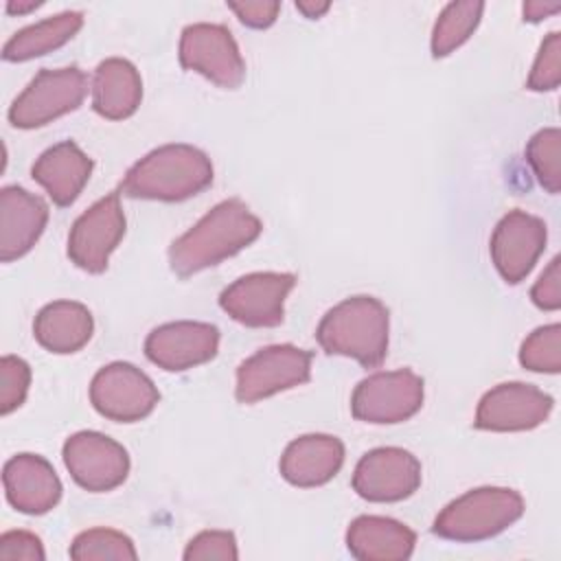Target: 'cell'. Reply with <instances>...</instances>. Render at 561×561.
I'll return each instance as SVG.
<instances>
[{
    "mask_svg": "<svg viewBox=\"0 0 561 561\" xmlns=\"http://www.w3.org/2000/svg\"><path fill=\"white\" fill-rule=\"evenodd\" d=\"M261 230V219L241 199H224L171 243L169 265L182 278L193 276L248 248Z\"/></svg>",
    "mask_w": 561,
    "mask_h": 561,
    "instance_id": "cell-1",
    "label": "cell"
},
{
    "mask_svg": "<svg viewBox=\"0 0 561 561\" xmlns=\"http://www.w3.org/2000/svg\"><path fill=\"white\" fill-rule=\"evenodd\" d=\"M213 182L210 158L193 145H162L140 158L123 178L121 193L134 199L182 202Z\"/></svg>",
    "mask_w": 561,
    "mask_h": 561,
    "instance_id": "cell-2",
    "label": "cell"
},
{
    "mask_svg": "<svg viewBox=\"0 0 561 561\" xmlns=\"http://www.w3.org/2000/svg\"><path fill=\"white\" fill-rule=\"evenodd\" d=\"M388 309L373 296H351L329 309L316 331L329 355L357 359L364 368H377L388 353Z\"/></svg>",
    "mask_w": 561,
    "mask_h": 561,
    "instance_id": "cell-3",
    "label": "cell"
},
{
    "mask_svg": "<svg viewBox=\"0 0 561 561\" xmlns=\"http://www.w3.org/2000/svg\"><path fill=\"white\" fill-rule=\"evenodd\" d=\"M524 515V497L506 486H480L449 502L432 533L449 541H482L504 533Z\"/></svg>",
    "mask_w": 561,
    "mask_h": 561,
    "instance_id": "cell-4",
    "label": "cell"
},
{
    "mask_svg": "<svg viewBox=\"0 0 561 561\" xmlns=\"http://www.w3.org/2000/svg\"><path fill=\"white\" fill-rule=\"evenodd\" d=\"M88 92L81 68L68 66L39 70L9 107V123L18 129H35L77 110Z\"/></svg>",
    "mask_w": 561,
    "mask_h": 561,
    "instance_id": "cell-5",
    "label": "cell"
},
{
    "mask_svg": "<svg viewBox=\"0 0 561 561\" xmlns=\"http://www.w3.org/2000/svg\"><path fill=\"white\" fill-rule=\"evenodd\" d=\"M311 353L294 344H272L237 368L234 397L239 403H256L276 392L302 386L311 379Z\"/></svg>",
    "mask_w": 561,
    "mask_h": 561,
    "instance_id": "cell-6",
    "label": "cell"
},
{
    "mask_svg": "<svg viewBox=\"0 0 561 561\" xmlns=\"http://www.w3.org/2000/svg\"><path fill=\"white\" fill-rule=\"evenodd\" d=\"M423 405V379L410 370H381L362 379L351 397L357 421L390 425L414 416Z\"/></svg>",
    "mask_w": 561,
    "mask_h": 561,
    "instance_id": "cell-7",
    "label": "cell"
},
{
    "mask_svg": "<svg viewBox=\"0 0 561 561\" xmlns=\"http://www.w3.org/2000/svg\"><path fill=\"white\" fill-rule=\"evenodd\" d=\"M180 64L219 88L234 90L245 79V64L232 33L221 24H188L180 37Z\"/></svg>",
    "mask_w": 561,
    "mask_h": 561,
    "instance_id": "cell-8",
    "label": "cell"
},
{
    "mask_svg": "<svg viewBox=\"0 0 561 561\" xmlns=\"http://www.w3.org/2000/svg\"><path fill=\"white\" fill-rule=\"evenodd\" d=\"M90 401L110 421L136 423L153 412L160 392L140 368L127 362H114L92 377Z\"/></svg>",
    "mask_w": 561,
    "mask_h": 561,
    "instance_id": "cell-9",
    "label": "cell"
},
{
    "mask_svg": "<svg viewBox=\"0 0 561 561\" xmlns=\"http://www.w3.org/2000/svg\"><path fill=\"white\" fill-rule=\"evenodd\" d=\"M294 285L296 276L289 272H252L219 294V307L245 327H278Z\"/></svg>",
    "mask_w": 561,
    "mask_h": 561,
    "instance_id": "cell-10",
    "label": "cell"
},
{
    "mask_svg": "<svg viewBox=\"0 0 561 561\" xmlns=\"http://www.w3.org/2000/svg\"><path fill=\"white\" fill-rule=\"evenodd\" d=\"M125 234V213L118 193H110L94 202L70 228L68 256L70 261L90 272L101 274L107 267L110 254L116 250Z\"/></svg>",
    "mask_w": 561,
    "mask_h": 561,
    "instance_id": "cell-11",
    "label": "cell"
},
{
    "mask_svg": "<svg viewBox=\"0 0 561 561\" xmlns=\"http://www.w3.org/2000/svg\"><path fill=\"white\" fill-rule=\"evenodd\" d=\"M61 456L72 480L92 493L116 489L129 473L125 447L101 432L72 434L64 443Z\"/></svg>",
    "mask_w": 561,
    "mask_h": 561,
    "instance_id": "cell-12",
    "label": "cell"
},
{
    "mask_svg": "<svg viewBox=\"0 0 561 561\" xmlns=\"http://www.w3.org/2000/svg\"><path fill=\"white\" fill-rule=\"evenodd\" d=\"M421 486V462L401 447L364 454L353 471V489L368 502H399Z\"/></svg>",
    "mask_w": 561,
    "mask_h": 561,
    "instance_id": "cell-13",
    "label": "cell"
},
{
    "mask_svg": "<svg viewBox=\"0 0 561 561\" xmlns=\"http://www.w3.org/2000/svg\"><path fill=\"white\" fill-rule=\"evenodd\" d=\"M552 412V397L537 386L506 381L491 388L478 403L473 425L489 432H524L541 425Z\"/></svg>",
    "mask_w": 561,
    "mask_h": 561,
    "instance_id": "cell-14",
    "label": "cell"
},
{
    "mask_svg": "<svg viewBox=\"0 0 561 561\" xmlns=\"http://www.w3.org/2000/svg\"><path fill=\"white\" fill-rule=\"evenodd\" d=\"M546 224L539 217L524 210L506 213L491 237V259L500 276L511 285L522 283L546 250Z\"/></svg>",
    "mask_w": 561,
    "mask_h": 561,
    "instance_id": "cell-15",
    "label": "cell"
},
{
    "mask_svg": "<svg viewBox=\"0 0 561 561\" xmlns=\"http://www.w3.org/2000/svg\"><path fill=\"white\" fill-rule=\"evenodd\" d=\"M219 329L208 322H167L145 340V355L169 373H182L217 355Z\"/></svg>",
    "mask_w": 561,
    "mask_h": 561,
    "instance_id": "cell-16",
    "label": "cell"
},
{
    "mask_svg": "<svg viewBox=\"0 0 561 561\" xmlns=\"http://www.w3.org/2000/svg\"><path fill=\"white\" fill-rule=\"evenodd\" d=\"M7 500L26 515H44L61 500V482L50 462L37 454H18L4 462Z\"/></svg>",
    "mask_w": 561,
    "mask_h": 561,
    "instance_id": "cell-17",
    "label": "cell"
},
{
    "mask_svg": "<svg viewBox=\"0 0 561 561\" xmlns=\"http://www.w3.org/2000/svg\"><path fill=\"white\" fill-rule=\"evenodd\" d=\"M48 221V206L42 197L22 186L0 191V261L11 263L24 256L42 237Z\"/></svg>",
    "mask_w": 561,
    "mask_h": 561,
    "instance_id": "cell-18",
    "label": "cell"
},
{
    "mask_svg": "<svg viewBox=\"0 0 561 561\" xmlns=\"http://www.w3.org/2000/svg\"><path fill=\"white\" fill-rule=\"evenodd\" d=\"M344 462V445L331 434H305L294 438L280 456V476L294 486L327 484Z\"/></svg>",
    "mask_w": 561,
    "mask_h": 561,
    "instance_id": "cell-19",
    "label": "cell"
},
{
    "mask_svg": "<svg viewBox=\"0 0 561 561\" xmlns=\"http://www.w3.org/2000/svg\"><path fill=\"white\" fill-rule=\"evenodd\" d=\"M92 158L72 140L48 147L33 164L31 175L57 206H70L92 175Z\"/></svg>",
    "mask_w": 561,
    "mask_h": 561,
    "instance_id": "cell-20",
    "label": "cell"
},
{
    "mask_svg": "<svg viewBox=\"0 0 561 561\" xmlns=\"http://www.w3.org/2000/svg\"><path fill=\"white\" fill-rule=\"evenodd\" d=\"M414 543L412 528L379 515H359L346 530V548L359 561H403L412 557Z\"/></svg>",
    "mask_w": 561,
    "mask_h": 561,
    "instance_id": "cell-21",
    "label": "cell"
},
{
    "mask_svg": "<svg viewBox=\"0 0 561 561\" xmlns=\"http://www.w3.org/2000/svg\"><path fill=\"white\" fill-rule=\"evenodd\" d=\"M142 101V79L136 66L121 57L101 61L92 79V107L110 121L129 118Z\"/></svg>",
    "mask_w": 561,
    "mask_h": 561,
    "instance_id": "cell-22",
    "label": "cell"
},
{
    "mask_svg": "<svg viewBox=\"0 0 561 561\" xmlns=\"http://www.w3.org/2000/svg\"><path fill=\"white\" fill-rule=\"evenodd\" d=\"M94 331L92 313L75 300H55L39 309L33 322V333L39 346L50 353L68 355L88 344Z\"/></svg>",
    "mask_w": 561,
    "mask_h": 561,
    "instance_id": "cell-23",
    "label": "cell"
},
{
    "mask_svg": "<svg viewBox=\"0 0 561 561\" xmlns=\"http://www.w3.org/2000/svg\"><path fill=\"white\" fill-rule=\"evenodd\" d=\"M83 26V13L64 11L59 15L46 18L31 26L20 28L2 48V59L7 61H28L42 57L66 42H70Z\"/></svg>",
    "mask_w": 561,
    "mask_h": 561,
    "instance_id": "cell-24",
    "label": "cell"
},
{
    "mask_svg": "<svg viewBox=\"0 0 561 561\" xmlns=\"http://www.w3.org/2000/svg\"><path fill=\"white\" fill-rule=\"evenodd\" d=\"M484 11V2L478 0H465V2H449L432 31V55L447 57L458 46H462L471 33L476 31L480 18Z\"/></svg>",
    "mask_w": 561,
    "mask_h": 561,
    "instance_id": "cell-25",
    "label": "cell"
},
{
    "mask_svg": "<svg viewBox=\"0 0 561 561\" xmlns=\"http://www.w3.org/2000/svg\"><path fill=\"white\" fill-rule=\"evenodd\" d=\"M70 559L75 561H134L138 552L134 541L112 528H90L75 537L70 546Z\"/></svg>",
    "mask_w": 561,
    "mask_h": 561,
    "instance_id": "cell-26",
    "label": "cell"
},
{
    "mask_svg": "<svg viewBox=\"0 0 561 561\" xmlns=\"http://www.w3.org/2000/svg\"><path fill=\"white\" fill-rule=\"evenodd\" d=\"M561 134L557 127L539 129L526 145V160L537 175L539 184L548 193H559L561 188Z\"/></svg>",
    "mask_w": 561,
    "mask_h": 561,
    "instance_id": "cell-27",
    "label": "cell"
},
{
    "mask_svg": "<svg viewBox=\"0 0 561 561\" xmlns=\"http://www.w3.org/2000/svg\"><path fill=\"white\" fill-rule=\"evenodd\" d=\"M519 362L533 373L557 375L561 370V327L554 322L535 329L519 348Z\"/></svg>",
    "mask_w": 561,
    "mask_h": 561,
    "instance_id": "cell-28",
    "label": "cell"
},
{
    "mask_svg": "<svg viewBox=\"0 0 561 561\" xmlns=\"http://www.w3.org/2000/svg\"><path fill=\"white\" fill-rule=\"evenodd\" d=\"M28 383H31L28 364L15 355H4L0 359V412L2 414H11L24 403Z\"/></svg>",
    "mask_w": 561,
    "mask_h": 561,
    "instance_id": "cell-29",
    "label": "cell"
},
{
    "mask_svg": "<svg viewBox=\"0 0 561 561\" xmlns=\"http://www.w3.org/2000/svg\"><path fill=\"white\" fill-rule=\"evenodd\" d=\"M561 81V35L552 31L539 46L526 85L535 92L554 90Z\"/></svg>",
    "mask_w": 561,
    "mask_h": 561,
    "instance_id": "cell-30",
    "label": "cell"
},
{
    "mask_svg": "<svg viewBox=\"0 0 561 561\" xmlns=\"http://www.w3.org/2000/svg\"><path fill=\"white\" fill-rule=\"evenodd\" d=\"M237 557H239L237 539L228 530H204L195 535L184 550L186 561H208V559L234 561Z\"/></svg>",
    "mask_w": 561,
    "mask_h": 561,
    "instance_id": "cell-31",
    "label": "cell"
},
{
    "mask_svg": "<svg viewBox=\"0 0 561 561\" xmlns=\"http://www.w3.org/2000/svg\"><path fill=\"white\" fill-rule=\"evenodd\" d=\"M2 561H44L46 552L37 535L28 530H9L0 537Z\"/></svg>",
    "mask_w": 561,
    "mask_h": 561,
    "instance_id": "cell-32",
    "label": "cell"
},
{
    "mask_svg": "<svg viewBox=\"0 0 561 561\" xmlns=\"http://www.w3.org/2000/svg\"><path fill=\"white\" fill-rule=\"evenodd\" d=\"M559 267H561V261H559V256H554L530 289V298L539 309L557 311L561 307V272H559Z\"/></svg>",
    "mask_w": 561,
    "mask_h": 561,
    "instance_id": "cell-33",
    "label": "cell"
},
{
    "mask_svg": "<svg viewBox=\"0 0 561 561\" xmlns=\"http://www.w3.org/2000/svg\"><path fill=\"white\" fill-rule=\"evenodd\" d=\"M228 7L237 13V18L250 28H267L274 24L280 4L267 0H252V2H228Z\"/></svg>",
    "mask_w": 561,
    "mask_h": 561,
    "instance_id": "cell-34",
    "label": "cell"
},
{
    "mask_svg": "<svg viewBox=\"0 0 561 561\" xmlns=\"http://www.w3.org/2000/svg\"><path fill=\"white\" fill-rule=\"evenodd\" d=\"M561 9L559 2H526L522 7L526 22H541L543 18L557 13Z\"/></svg>",
    "mask_w": 561,
    "mask_h": 561,
    "instance_id": "cell-35",
    "label": "cell"
},
{
    "mask_svg": "<svg viewBox=\"0 0 561 561\" xmlns=\"http://www.w3.org/2000/svg\"><path fill=\"white\" fill-rule=\"evenodd\" d=\"M329 2H320V0H298L296 2V9L305 15V18H309V20H316V18H320L322 13H327L329 11Z\"/></svg>",
    "mask_w": 561,
    "mask_h": 561,
    "instance_id": "cell-36",
    "label": "cell"
},
{
    "mask_svg": "<svg viewBox=\"0 0 561 561\" xmlns=\"http://www.w3.org/2000/svg\"><path fill=\"white\" fill-rule=\"evenodd\" d=\"M37 7H42L39 0H28V2L9 0V2H7V13H26V11H33V9H37Z\"/></svg>",
    "mask_w": 561,
    "mask_h": 561,
    "instance_id": "cell-37",
    "label": "cell"
}]
</instances>
